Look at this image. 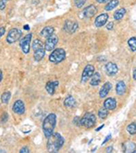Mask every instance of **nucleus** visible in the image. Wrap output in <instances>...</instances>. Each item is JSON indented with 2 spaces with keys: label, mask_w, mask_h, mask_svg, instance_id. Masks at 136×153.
Segmentation results:
<instances>
[{
  "label": "nucleus",
  "mask_w": 136,
  "mask_h": 153,
  "mask_svg": "<svg viewBox=\"0 0 136 153\" xmlns=\"http://www.w3.org/2000/svg\"><path fill=\"white\" fill-rule=\"evenodd\" d=\"M136 149V144L131 140L126 141L123 144V151L125 153H131L133 152Z\"/></svg>",
  "instance_id": "f3484780"
},
{
  "label": "nucleus",
  "mask_w": 136,
  "mask_h": 153,
  "mask_svg": "<svg viewBox=\"0 0 136 153\" xmlns=\"http://www.w3.org/2000/svg\"><path fill=\"white\" fill-rule=\"evenodd\" d=\"M8 119V114L7 112H5L2 116H1V121L2 122H6Z\"/></svg>",
  "instance_id": "473e14b6"
},
{
  "label": "nucleus",
  "mask_w": 136,
  "mask_h": 153,
  "mask_svg": "<svg viewBox=\"0 0 136 153\" xmlns=\"http://www.w3.org/2000/svg\"><path fill=\"white\" fill-rule=\"evenodd\" d=\"M132 77H133V79L136 81V69H134V70H133V73H132Z\"/></svg>",
  "instance_id": "58836bf2"
},
{
  "label": "nucleus",
  "mask_w": 136,
  "mask_h": 153,
  "mask_svg": "<svg viewBox=\"0 0 136 153\" xmlns=\"http://www.w3.org/2000/svg\"><path fill=\"white\" fill-rule=\"evenodd\" d=\"M117 106V102L115 98L113 97H109L107 99H105V101L104 102V107L108 110V111H113L116 108Z\"/></svg>",
  "instance_id": "dca6fc26"
},
{
  "label": "nucleus",
  "mask_w": 136,
  "mask_h": 153,
  "mask_svg": "<svg viewBox=\"0 0 136 153\" xmlns=\"http://www.w3.org/2000/svg\"><path fill=\"white\" fill-rule=\"evenodd\" d=\"M109 19V16L107 13H103L99 15L96 18H95V21H94V25L96 27H103L104 25H106L107 21Z\"/></svg>",
  "instance_id": "f8f14e48"
},
{
  "label": "nucleus",
  "mask_w": 136,
  "mask_h": 153,
  "mask_svg": "<svg viewBox=\"0 0 136 153\" xmlns=\"http://www.w3.org/2000/svg\"><path fill=\"white\" fill-rule=\"evenodd\" d=\"M64 29L66 32L74 34L76 32V30L78 29V24L76 22L71 21V20H66L64 25Z\"/></svg>",
  "instance_id": "9b49d317"
},
{
  "label": "nucleus",
  "mask_w": 136,
  "mask_h": 153,
  "mask_svg": "<svg viewBox=\"0 0 136 153\" xmlns=\"http://www.w3.org/2000/svg\"><path fill=\"white\" fill-rule=\"evenodd\" d=\"M66 53L63 48L54 49L49 55V61L53 64H59L65 59Z\"/></svg>",
  "instance_id": "20e7f679"
},
{
  "label": "nucleus",
  "mask_w": 136,
  "mask_h": 153,
  "mask_svg": "<svg viewBox=\"0 0 136 153\" xmlns=\"http://www.w3.org/2000/svg\"><path fill=\"white\" fill-rule=\"evenodd\" d=\"M118 5H119L118 0H109L107 5L105 7V11H111V10H114Z\"/></svg>",
  "instance_id": "5701e85b"
},
{
  "label": "nucleus",
  "mask_w": 136,
  "mask_h": 153,
  "mask_svg": "<svg viewBox=\"0 0 136 153\" xmlns=\"http://www.w3.org/2000/svg\"><path fill=\"white\" fill-rule=\"evenodd\" d=\"M24 29H25V30H26V31H29L30 27H29V25H25V26H24Z\"/></svg>",
  "instance_id": "79ce46f5"
},
{
  "label": "nucleus",
  "mask_w": 136,
  "mask_h": 153,
  "mask_svg": "<svg viewBox=\"0 0 136 153\" xmlns=\"http://www.w3.org/2000/svg\"><path fill=\"white\" fill-rule=\"evenodd\" d=\"M96 1L100 4H103V3H107L109 0H96Z\"/></svg>",
  "instance_id": "4c0bfd02"
},
{
  "label": "nucleus",
  "mask_w": 136,
  "mask_h": 153,
  "mask_svg": "<svg viewBox=\"0 0 136 153\" xmlns=\"http://www.w3.org/2000/svg\"><path fill=\"white\" fill-rule=\"evenodd\" d=\"M59 85L58 81H54V82H48L46 85V90L50 95H54L55 88Z\"/></svg>",
  "instance_id": "6ab92c4d"
},
{
  "label": "nucleus",
  "mask_w": 136,
  "mask_h": 153,
  "mask_svg": "<svg viewBox=\"0 0 136 153\" xmlns=\"http://www.w3.org/2000/svg\"><path fill=\"white\" fill-rule=\"evenodd\" d=\"M55 125H56V115L55 113H50L44 120L43 127H42L45 137L46 139H48L54 133Z\"/></svg>",
  "instance_id": "f03ea898"
},
{
  "label": "nucleus",
  "mask_w": 136,
  "mask_h": 153,
  "mask_svg": "<svg viewBox=\"0 0 136 153\" xmlns=\"http://www.w3.org/2000/svg\"><path fill=\"white\" fill-rule=\"evenodd\" d=\"M113 150H114L113 146H109V147H107V149H106V152H113Z\"/></svg>",
  "instance_id": "e433bc0d"
},
{
  "label": "nucleus",
  "mask_w": 136,
  "mask_h": 153,
  "mask_svg": "<svg viewBox=\"0 0 136 153\" xmlns=\"http://www.w3.org/2000/svg\"><path fill=\"white\" fill-rule=\"evenodd\" d=\"M11 99V94L10 91H5V93L1 95V102L4 104H7Z\"/></svg>",
  "instance_id": "a878e982"
},
{
  "label": "nucleus",
  "mask_w": 136,
  "mask_h": 153,
  "mask_svg": "<svg viewBox=\"0 0 136 153\" xmlns=\"http://www.w3.org/2000/svg\"><path fill=\"white\" fill-rule=\"evenodd\" d=\"M108 110H106L105 107L104 108H101L99 111H98V117L101 119V120H105L108 116Z\"/></svg>",
  "instance_id": "bb28decb"
},
{
  "label": "nucleus",
  "mask_w": 136,
  "mask_h": 153,
  "mask_svg": "<svg viewBox=\"0 0 136 153\" xmlns=\"http://www.w3.org/2000/svg\"><path fill=\"white\" fill-rule=\"evenodd\" d=\"M126 91V84L123 81H119L115 86V93L117 95H123Z\"/></svg>",
  "instance_id": "a211bd4d"
},
{
  "label": "nucleus",
  "mask_w": 136,
  "mask_h": 153,
  "mask_svg": "<svg viewBox=\"0 0 136 153\" xmlns=\"http://www.w3.org/2000/svg\"><path fill=\"white\" fill-rule=\"evenodd\" d=\"M64 139L58 132H54L47 140L46 148L49 152H57L64 145Z\"/></svg>",
  "instance_id": "f257e3e1"
},
{
  "label": "nucleus",
  "mask_w": 136,
  "mask_h": 153,
  "mask_svg": "<svg viewBox=\"0 0 136 153\" xmlns=\"http://www.w3.org/2000/svg\"><path fill=\"white\" fill-rule=\"evenodd\" d=\"M21 37H22V31L21 30H19L17 28H12L7 33V42L8 44H14V43L17 42L18 40H20Z\"/></svg>",
  "instance_id": "423d86ee"
},
{
  "label": "nucleus",
  "mask_w": 136,
  "mask_h": 153,
  "mask_svg": "<svg viewBox=\"0 0 136 153\" xmlns=\"http://www.w3.org/2000/svg\"><path fill=\"white\" fill-rule=\"evenodd\" d=\"M126 14V10L125 8H120L118 10H116L114 14V18L115 20H121L122 18H123L124 15Z\"/></svg>",
  "instance_id": "b1692460"
},
{
  "label": "nucleus",
  "mask_w": 136,
  "mask_h": 153,
  "mask_svg": "<svg viewBox=\"0 0 136 153\" xmlns=\"http://www.w3.org/2000/svg\"><path fill=\"white\" fill-rule=\"evenodd\" d=\"M112 87H113V85L110 82H105L104 85L102 86L101 90L99 91V96L101 98H105L108 95V94L110 93V91L112 90Z\"/></svg>",
  "instance_id": "2eb2a0df"
},
{
  "label": "nucleus",
  "mask_w": 136,
  "mask_h": 153,
  "mask_svg": "<svg viewBox=\"0 0 136 153\" xmlns=\"http://www.w3.org/2000/svg\"><path fill=\"white\" fill-rule=\"evenodd\" d=\"M97 13V8L94 5H90L87 7H85L82 13H81V16L82 18H91L93 16H95V14Z\"/></svg>",
  "instance_id": "9d476101"
},
{
  "label": "nucleus",
  "mask_w": 136,
  "mask_h": 153,
  "mask_svg": "<svg viewBox=\"0 0 136 153\" xmlns=\"http://www.w3.org/2000/svg\"><path fill=\"white\" fill-rule=\"evenodd\" d=\"M96 123V116L93 112H87L81 118V126L90 129L93 128Z\"/></svg>",
  "instance_id": "39448f33"
},
{
  "label": "nucleus",
  "mask_w": 136,
  "mask_h": 153,
  "mask_svg": "<svg viewBox=\"0 0 136 153\" xmlns=\"http://www.w3.org/2000/svg\"><path fill=\"white\" fill-rule=\"evenodd\" d=\"M76 104L75 99L73 96H68L67 98H65L64 102V105L67 108H72L75 107Z\"/></svg>",
  "instance_id": "4be33fe9"
},
{
  "label": "nucleus",
  "mask_w": 136,
  "mask_h": 153,
  "mask_svg": "<svg viewBox=\"0 0 136 153\" xmlns=\"http://www.w3.org/2000/svg\"><path fill=\"white\" fill-rule=\"evenodd\" d=\"M0 152H6L5 150H2V149H0Z\"/></svg>",
  "instance_id": "37998d69"
},
{
  "label": "nucleus",
  "mask_w": 136,
  "mask_h": 153,
  "mask_svg": "<svg viewBox=\"0 0 136 153\" xmlns=\"http://www.w3.org/2000/svg\"><path fill=\"white\" fill-rule=\"evenodd\" d=\"M32 48L34 50V58H35V61L40 62L46 55V48L44 43L39 39H35L33 41Z\"/></svg>",
  "instance_id": "7ed1b4c3"
},
{
  "label": "nucleus",
  "mask_w": 136,
  "mask_h": 153,
  "mask_svg": "<svg viewBox=\"0 0 136 153\" xmlns=\"http://www.w3.org/2000/svg\"><path fill=\"white\" fill-rule=\"evenodd\" d=\"M126 131L130 135L136 134V123L135 122H131L130 124H128L126 127Z\"/></svg>",
  "instance_id": "393cba45"
},
{
  "label": "nucleus",
  "mask_w": 136,
  "mask_h": 153,
  "mask_svg": "<svg viewBox=\"0 0 136 153\" xmlns=\"http://www.w3.org/2000/svg\"><path fill=\"white\" fill-rule=\"evenodd\" d=\"M128 45L132 52L136 51V37L135 36H132L128 40Z\"/></svg>",
  "instance_id": "cd10ccee"
},
{
  "label": "nucleus",
  "mask_w": 136,
  "mask_h": 153,
  "mask_svg": "<svg viewBox=\"0 0 136 153\" xmlns=\"http://www.w3.org/2000/svg\"><path fill=\"white\" fill-rule=\"evenodd\" d=\"M57 43H58V37L55 36H51L50 37L46 38V43H45L46 51H48V52L53 51L55 48Z\"/></svg>",
  "instance_id": "1a4fd4ad"
},
{
  "label": "nucleus",
  "mask_w": 136,
  "mask_h": 153,
  "mask_svg": "<svg viewBox=\"0 0 136 153\" xmlns=\"http://www.w3.org/2000/svg\"><path fill=\"white\" fill-rule=\"evenodd\" d=\"M2 79H3V73H2L1 69H0V82L2 81Z\"/></svg>",
  "instance_id": "a19ab883"
},
{
  "label": "nucleus",
  "mask_w": 136,
  "mask_h": 153,
  "mask_svg": "<svg viewBox=\"0 0 136 153\" xmlns=\"http://www.w3.org/2000/svg\"><path fill=\"white\" fill-rule=\"evenodd\" d=\"M13 111L16 114H19V115H22L25 113V104L23 102V101L21 100H17L14 102V105H13Z\"/></svg>",
  "instance_id": "4468645a"
},
{
  "label": "nucleus",
  "mask_w": 136,
  "mask_h": 153,
  "mask_svg": "<svg viewBox=\"0 0 136 153\" xmlns=\"http://www.w3.org/2000/svg\"><path fill=\"white\" fill-rule=\"evenodd\" d=\"M106 28H107L108 30H112V29L114 28V23H113V22H109V23L107 24V25H106Z\"/></svg>",
  "instance_id": "c9c22d12"
},
{
  "label": "nucleus",
  "mask_w": 136,
  "mask_h": 153,
  "mask_svg": "<svg viewBox=\"0 0 136 153\" xmlns=\"http://www.w3.org/2000/svg\"><path fill=\"white\" fill-rule=\"evenodd\" d=\"M93 73H94V66L92 65H87L84 67V71H83V73H82L81 82H82L83 83L88 82V81L91 79V77L93 76Z\"/></svg>",
  "instance_id": "6e6552de"
},
{
  "label": "nucleus",
  "mask_w": 136,
  "mask_h": 153,
  "mask_svg": "<svg viewBox=\"0 0 136 153\" xmlns=\"http://www.w3.org/2000/svg\"><path fill=\"white\" fill-rule=\"evenodd\" d=\"M54 32H55V29L53 26H46L45 28H43L40 32V36L45 37V38H48L50 37L51 36L54 35Z\"/></svg>",
  "instance_id": "aec40b11"
},
{
  "label": "nucleus",
  "mask_w": 136,
  "mask_h": 153,
  "mask_svg": "<svg viewBox=\"0 0 136 153\" xmlns=\"http://www.w3.org/2000/svg\"><path fill=\"white\" fill-rule=\"evenodd\" d=\"M105 69L106 74H107L109 76H114V75L118 73V71H119L117 65L114 64V62H108V63L105 65Z\"/></svg>",
  "instance_id": "ddd939ff"
},
{
  "label": "nucleus",
  "mask_w": 136,
  "mask_h": 153,
  "mask_svg": "<svg viewBox=\"0 0 136 153\" xmlns=\"http://www.w3.org/2000/svg\"><path fill=\"white\" fill-rule=\"evenodd\" d=\"M31 39H32V34H27L22 39H20V48L22 49L25 54H27L30 52Z\"/></svg>",
  "instance_id": "0eeeda50"
},
{
  "label": "nucleus",
  "mask_w": 136,
  "mask_h": 153,
  "mask_svg": "<svg viewBox=\"0 0 136 153\" xmlns=\"http://www.w3.org/2000/svg\"><path fill=\"white\" fill-rule=\"evenodd\" d=\"M101 80H102V77H101V74L98 73V72H94L93 76L91 77V80H90V84L92 86H97L100 84L101 82Z\"/></svg>",
  "instance_id": "412c9836"
},
{
  "label": "nucleus",
  "mask_w": 136,
  "mask_h": 153,
  "mask_svg": "<svg viewBox=\"0 0 136 153\" xmlns=\"http://www.w3.org/2000/svg\"><path fill=\"white\" fill-rule=\"evenodd\" d=\"M20 153H29L30 152V149L28 147H23L20 150H19Z\"/></svg>",
  "instance_id": "2f4dec72"
},
{
  "label": "nucleus",
  "mask_w": 136,
  "mask_h": 153,
  "mask_svg": "<svg viewBox=\"0 0 136 153\" xmlns=\"http://www.w3.org/2000/svg\"><path fill=\"white\" fill-rule=\"evenodd\" d=\"M74 123L76 125V126H80L81 125V119L79 117H75V120H74Z\"/></svg>",
  "instance_id": "7c9ffc66"
},
{
  "label": "nucleus",
  "mask_w": 136,
  "mask_h": 153,
  "mask_svg": "<svg viewBox=\"0 0 136 153\" xmlns=\"http://www.w3.org/2000/svg\"><path fill=\"white\" fill-rule=\"evenodd\" d=\"M8 0H0V10H4L6 8V3Z\"/></svg>",
  "instance_id": "c756f323"
},
{
  "label": "nucleus",
  "mask_w": 136,
  "mask_h": 153,
  "mask_svg": "<svg viewBox=\"0 0 136 153\" xmlns=\"http://www.w3.org/2000/svg\"><path fill=\"white\" fill-rule=\"evenodd\" d=\"M86 0H75V7L77 8H81L84 7V5L85 4Z\"/></svg>",
  "instance_id": "c85d7f7f"
},
{
  "label": "nucleus",
  "mask_w": 136,
  "mask_h": 153,
  "mask_svg": "<svg viewBox=\"0 0 136 153\" xmlns=\"http://www.w3.org/2000/svg\"><path fill=\"white\" fill-rule=\"evenodd\" d=\"M104 127H105V124H102V125H101V126H100L99 128H97V129H96L95 131H99L100 130H102V129H103Z\"/></svg>",
  "instance_id": "ea45409f"
},
{
  "label": "nucleus",
  "mask_w": 136,
  "mask_h": 153,
  "mask_svg": "<svg viewBox=\"0 0 136 153\" xmlns=\"http://www.w3.org/2000/svg\"><path fill=\"white\" fill-rule=\"evenodd\" d=\"M6 33V28L5 27H0V37H2Z\"/></svg>",
  "instance_id": "72a5a7b5"
},
{
  "label": "nucleus",
  "mask_w": 136,
  "mask_h": 153,
  "mask_svg": "<svg viewBox=\"0 0 136 153\" xmlns=\"http://www.w3.org/2000/svg\"><path fill=\"white\" fill-rule=\"evenodd\" d=\"M111 138H112V135H111V134L107 135V136H106V138L105 139V140H104L103 142H102V145H105V143H106V142H107V141H108V140H109Z\"/></svg>",
  "instance_id": "f704fd0d"
}]
</instances>
